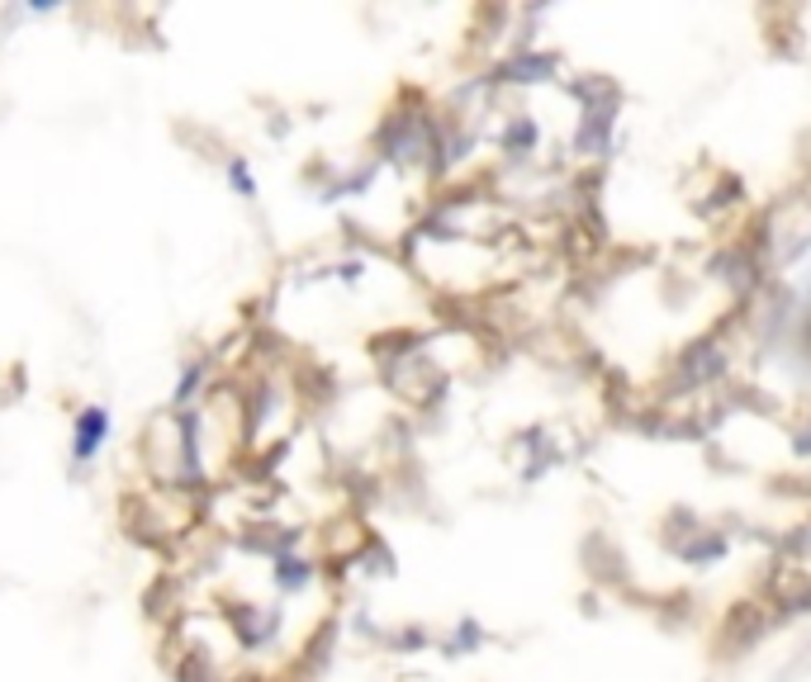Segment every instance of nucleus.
I'll return each mask as SVG.
<instances>
[{
    "instance_id": "3",
    "label": "nucleus",
    "mask_w": 811,
    "mask_h": 682,
    "mask_svg": "<svg viewBox=\"0 0 811 682\" xmlns=\"http://www.w3.org/2000/svg\"><path fill=\"white\" fill-rule=\"evenodd\" d=\"M560 71V57L555 53H541V48H518L513 57H503L493 67L489 81H508V86H536V81H551Z\"/></svg>"
},
{
    "instance_id": "5",
    "label": "nucleus",
    "mask_w": 811,
    "mask_h": 682,
    "mask_svg": "<svg viewBox=\"0 0 811 682\" xmlns=\"http://www.w3.org/2000/svg\"><path fill=\"white\" fill-rule=\"evenodd\" d=\"M313 579H319V569H313L304 555H295V550L270 555V583H276L280 593H304V588H313Z\"/></svg>"
},
{
    "instance_id": "7",
    "label": "nucleus",
    "mask_w": 811,
    "mask_h": 682,
    "mask_svg": "<svg viewBox=\"0 0 811 682\" xmlns=\"http://www.w3.org/2000/svg\"><path fill=\"white\" fill-rule=\"evenodd\" d=\"M479 640H485V626L470 620V616H460L456 630H451V640H446V649H451V655H465V649H479Z\"/></svg>"
},
{
    "instance_id": "9",
    "label": "nucleus",
    "mask_w": 811,
    "mask_h": 682,
    "mask_svg": "<svg viewBox=\"0 0 811 682\" xmlns=\"http://www.w3.org/2000/svg\"><path fill=\"white\" fill-rule=\"evenodd\" d=\"M204 374H209V366H204V360H195V366H190L186 374H180V384H176V407H186V403L195 399V393H200Z\"/></svg>"
},
{
    "instance_id": "1",
    "label": "nucleus",
    "mask_w": 811,
    "mask_h": 682,
    "mask_svg": "<svg viewBox=\"0 0 811 682\" xmlns=\"http://www.w3.org/2000/svg\"><path fill=\"white\" fill-rule=\"evenodd\" d=\"M575 96H579L575 152H579V157H608V152H612V128H618V114H622V90L612 86L608 76H579Z\"/></svg>"
},
{
    "instance_id": "6",
    "label": "nucleus",
    "mask_w": 811,
    "mask_h": 682,
    "mask_svg": "<svg viewBox=\"0 0 811 682\" xmlns=\"http://www.w3.org/2000/svg\"><path fill=\"white\" fill-rule=\"evenodd\" d=\"M536 138H541V133H536V119L518 114L513 124L503 128V152H513V157L522 161V157H532V152H536Z\"/></svg>"
},
{
    "instance_id": "4",
    "label": "nucleus",
    "mask_w": 811,
    "mask_h": 682,
    "mask_svg": "<svg viewBox=\"0 0 811 682\" xmlns=\"http://www.w3.org/2000/svg\"><path fill=\"white\" fill-rule=\"evenodd\" d=\"M233 630H237V640H243L247 649H266L280 635V612H276V606L247 602V606H237V612H233Z\"/></svg>"
},
{
    "instance_id": "2",
    "label": "nucleus",
    "mask_w": 811,
    "mask_h": 682,
    "mask_svg": "<svg viewBox=\"0 0 811 682\" xmlns=\"http://www.w3.org/2000/svg\"><path fill=\"white\" fill-rule=\"evenodd\" d=\"M110 441V407L104 403H86L77 422H71V465H90Z\"/></svg>"
},
{
    "instance_id": "8",
    "label": "nucleus",
    "mask_w": 811,
    "mask_h": 682,
    "mask_svg": "<svg viewBox=\"0 0 811 682\" xmlns=\"http://www.w3.org/2000/svg\"><path fill=\"white\" fill-rule=\"evenodd\" d=\"M229 186L243 194V200H257V176H252V166H247L243 157L229 161Z\"/></svg>"
}]
</instances>
